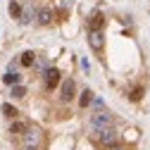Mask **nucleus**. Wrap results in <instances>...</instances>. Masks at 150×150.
I'll return each instance as SVG.
<instances>
[{
	"instance_id": "5",
	"label": "nucleus",
	"mask_w": 150,
	"mask_h": 150,
	"mask_svg": "<svg viewBox=\"0 0 150 150\" xmlns=\"http://www.w3.org/2000/svg\"><path fill=\"white\" fill-rule=\"evenodd\" d=\"M100 26H103V14H100V12H96V14L91 17L88 29H91V31H100Z\"/></svg>"
},
{
	"instance_id": "10",
	"label": "nucleus",
	"mask_w": 150,
	"mask_h": 150,
	"mask_svg": "<svg viewBox=\"0 0 150 150\" xmlns=\"http://www.w3.org/2000/svg\"><path fill=\"white\" fill-rule=\"evenodd\" d=\"M38 22H41V24H50V22H52V12H50V10H41V12H38Z\"/></svg>"
},
{
	"instance_id": "11",
	"label": "nucleus",
	"mask_w": 150,
	"mask_h": 150,
	"mask_svg": "<svg viewBox=\"0 0 150 150\" xmlns=\"http://www.w3.org/2000/svg\"><path fill=\"white\" fill-rule=\"evenodd\" d=\"M24 141H26V145H36V143H38V134H36V131H26Z\"/></svg>"
},
{
	"instance_id": "3",
	"label": "nucleus",
	"mask_w": 150,
	"mask_h": 150,
	"mask_svg": "<svg viewBox=\"0 0 150 150\" xmlns=\"http://www.w3.org/2000/svg\"><path fill=\"white\" fill-rule=\"evenodd\" d=\"M74 91H76L74 81H71V79H64V81H62V96H60V98H62L64 103H69V100L74 98Z\"/></svg>"
},
{
	"instance_id": "6",
	"label": "nucleus",
	"mask_w": 150,
	"mask_h": 150,
	"mask_svg": "<svg viewBox=\"0 0 150 150\" xmlns=\"http://www.w3.org/2000/svg\"><path fill=\"white\" fill-rule=\"evenodd\" d=\"M100 141H103L105 145H112V143L117 141V136H115V131H112V129H105L103 134H100Z\"/></svg>"
},
{
	"instance_id": "4",
	"label": "nucleus",
	"mask_w": 150,
	"mask_h": 150,
	"mask_svg": "<svg viewBox=\"0 0 150 150\" xmlns=\"http://www.w3.org/2000/svg\"><path fill=\"white\" fill-rule=\"evenodd\" d=\"M57 83H60V71L57 69H48L45 71V86L48 88H55Z\"/></svg>"
},
{
	"instance_id": "16",
	"label": "nucleus",
	"mask_w": 150,
	"mask_h": 150,
	"mask_svg": "<svg viewBox=\"0 0 150 150\" xmlns=\"http://www.w3.org/2000/svg\"><path fill=\"white\" fill-rule=\"evenodd\" d=\"M10 14H14V17H19V5H17V3H12V5H10Z\"/></svg>"
},
{
	"instance_id": "2",
	"label": "nucleus",
	"mask_w": 150,
	"mask_h": 150,
	"mask_svg": "<svg viewBox=\"0 0 150 150\" xmlns=\"http://www.w3.org/2000/svg\"><path fill=\"white\" fill-rule=\"evenodd\" d=\"M88 45L93 50H103L105 41H103V31H88Z\"/></svg>"
},
{
	"instance_id": "12",
	"label": "nucleus",
	"mask_w": 150,
	"mask_h": 150,
	"mask_svg": "<svg viewBox=\"0 0 150 150\" xmlns=\"http://www.w3.org/2000/svg\"><path fill=\"white\" fill-rule=\"evenodd\" d=\"M10 134H26V124H22V122H14V124L10 126Z\"/></svg>"
},
{
	"instance_id": "7",
	"label": "nucleus",
	"mask_w": 150,
	"mask_h": 150,
	"mask_svg": "<svg viewBox=\"0 0 150 150\" xmlns=\"http://www.w3.org/2000/svg\"><path fill=\"white\" fill-rule=\"evenodd\" d=\"M91 103H93V91L86 88V91L81 93V98H79V105H81V107H88Z\"/></svg>"
},
{
	"instance_id": "1",
	"label": "nucleus",
	"mask_w": 150,
	"mask_h": 150,
	"mask_svg": "<svg viewBox=\"0 0 150 150\" xmlns=\"http://www.w3.org/2000/svg\"><path fill=\"white\" fill-rule=\"evenodd\" d=\"M110 124H112V115L110 112H98V115L91 117V129L98 131V134H103L105 129H110Z\"/></svg>"
},
{
	"instance_id": "8",
	"label": "nucleus",
	"mask_w": 150,
	"mask_h": 150,
	"mask_svg": "<svg viewBox=\"0 0 150 150\" xmlns=\"http://www.w3.org/2000/svg\"><path fill=\"white\" fill-rule=\"evenodd\" d=\"M19 79L22 76H19V74H14V71H7L5 74V83L7 86H19Z\"/></svg>"
},
{
	"instance_id": "13",
	"label": "nucleus",
	"mask_w": 150,
	"mask_h": 150,
	"mask_svg": "<svg viewBox=\"0 0 150 150\" xmlns=\"http://www.w3.org/2000/svg\"><path fill=\"white\" fill-rule=\"evenodd\" d=\"M24 96H26L24 86H12V98H24Z\"/></svg>"
},
{
	"instance_id": "14",
	"label": "nucleus",
	"mask_w": 150,
	"mask_h": 150,
	"mask_svg": "<svg viewBox=\"0 0 150 150\" xmlns=\"http://www.w3.org/2000/svg\"><path fill=\"white\" fill-rule=\"evenodd\" d=\"M3 115H5V117H17V110H14L10 103H5V105H3Z\"/></svg>"
},
{
	"instance_id": "15",
	"label": "nucleus",
	"mask_w": 150,
	"mask_h": 150,
	"mask_svg": "<svg viewBox=\"0 0 150 150\" xmlns=\"http://www.w3.org/2000/svg\"><path fill=\"white\" fill-rule=\"evenodd\" d=\"M141 96H143V88L138 86V88H134V91H131V96H129V98L134 100V103H138V100H141Z\"/></svg>"
},
{
	"instance_id": "9",
	"label": "nucleus",
	"mask_w": 150,
	"mask_h": 150,
	"mask_svg": "<svg viewBox=\"0 0 150 150\" xmlns=\"http://www.w3.org/2000/svg\"><path fill=\"white\" fill-rule=\"evenodd\" d=\"M33 62H36V55H33L31 50H26V52H22V64H24V67H31Z\"/></svg>"
},
{
	"instance_id": "17",
	"label": "nucleus",
	"mask_w": 150,
	"mask_h": 150,
	"mask_svg": "<svg viewBox=\"0 0 150 150\" xmlns=\"http://www.w3.org/2000/svg\"><path fill=\"white\" fill-rule=\"evenodd\" d=\"M26 150H36V145H26Z\"/></svg>"
}]
</instances>
